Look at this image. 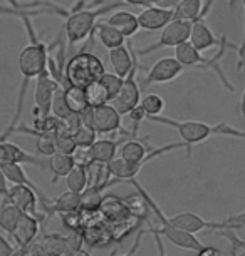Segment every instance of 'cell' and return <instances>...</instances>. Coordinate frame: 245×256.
<instances>
[{
  "label": "cell",
  "mask_w": 245,
  "mask_h": 256,
  "mask_svg": "<svg viewBox=\"0 0 245 256\" xmlns=\"http://www.w3.org/2000/svg\"><path fill=\"white\" fill-rule=\"evenodd\" d=\"M31 18L32 17H29V16L21 17L24 28H26V32H27V38H29L27 46L24 47L21 50V54H19V70H21L22 82H21V89H19V96H17L16 112H14V118L11 120V124L6 128V131L0 134V141H7V138L12 136L14 129L19 126V120L22 118L24 106H26L29 82L37 79L42 72L47 70V57H49V52L52 47H49L46 42L41 40L36 28H34V24Z\"/></svg>",
  "instance_id": "obj_1"
},
{
  "label": "cell",
  "mask_w": 245,
  "mask_h": 256,
  "mask_svg": "<svg viewBox=\"0 0 245 256\" xmlns=\"http://www.w3.org/2000/svg\"><path fill=\"white\" fill-rule=\"evenodd\" d=\"M148 120L166 128L175 129L180 134L181 142L185 144V152L186 158L191 156L193 146L196 144L206 141L212 136H223V138H235V139H245V132L240 129L228 126L227 122H217V124H208V122H201V120H180V119H173L168 116H153Z\"/></svg>",
  "instance_id": "obj_2"
},
{
  "label": "cell",
  "mask_w": 245,
  "mask_h": 256,
  "mask_svg": "<svg viewBox=\"0 0 245 256\" xmlns=\"http://www.w3.org/2000/svg\"><path fill=\"white\" fill-rule=\"evenodd\" d=\"M88 2V0H81L78 6L69 8V16L66 17L64 22V34L67 38V44L69 46H76L79 42H84L91 34L94 32L96 24L99 22V17L106 16V14H111L116 8H121L123 2L118 0V2L108 4V6L98 7V8H84L83 6Z\"/></svg>",
  "instance_id": "obj_3"
},
{
  "label": "cell",
  "mask_w": 245,
  "mask_h": 256,
  "mask_svg": "<svg viewBox=\"0 0 245 256\" xmlns=\"http://www.w3.org/2000/svg\"><path fill=\"white\" fill-rule=\"evenodd\" d=\"M232 46L233 44H228L227 37L222 36V38H220V46H218L220 49L217 52V56L205 57V56H201V52L196 49V47L191 44L190 40H186V42H183V44L175 47V57H176V60H178L180 64L185 67V69L213 70L215 74L218 76V79L222 80L225 89H228V90H232V92H233L235 88L232 86V82L227 79L223 69L220 67V60H222V57L225 56V50H227V47H232Z\"/></svg>",
  "instance_id": "obj_4"
},
{
  "label": "cell",
  "mask_w": 245,
  "mask_h": 256,
  "mask_svg": "<svg viewBox=\"0 0 245 256\" xmlns=\"http://www.w3.org/2000/svg\"><path fill=\"white\" fill-rule=\"evenodd\" d=\"M106 72L103 60L91 52H79L71 57L64 66V77L67 86L86 88L89 82L99 79Z\"/></svg>",
  "instance_id": "obj_5"
},
{
  "label": "cell",
  "mask_w": 245,
  "mask_h": 256,
  "mask_svg": "<svg viewBox=\"0 0 245 256\" xmlns=\"http://www.w3.org/2000/svg\"><path fill=\"white\" fill-rule=\"evenodd\" d=\"M190 34H191V20H186V18H173L163 28L161 36L156 42H153L148 47H143V49H136V52L138 56H148L151 52L168 49V47H176L186 40H190Z\"/></svg>",
  "instance_id": "obj_6"
},
{
  "label": "cell",
  "mask_w": 245,
  "mask_h": 256,
  "mask_svg": "<svg viewBox=\"0 0 245 256\" xmlns=\"http://www.w3.org/2000/svg\"><path fill=\"white\" fill-rule=\"evenodd\" d=\"M81 118L86 124L94 129L96 134H111L121 131V114L114 109L111 102L89 108Z\"/></svg>",
  "instance_id": "obj_7"
},
{
  "label": "cell",
  "mask_w": 245,
  "mask_h": 256,
  "mask_svg": "<svg viewBox=\"0 0 245 256\" xmlns=\"http://www.w3.org/2000/svg\"><path fill=\"white\" fill-rule=\"evenodd\" d=\"M139 69H141V66H139L138 56H136L134 64H133V69L129 70V74L123 79L121 89H119L116 98L111 100L114 109H116L121 116L129 114L134 108H136V106H139V102H141V86H139L138 80H136V76H138Z\"/></svg>",
  "instance_id": "obj_8"
},
{
  "label": "cell",
  "mask_w": 245,
  "mask_h": 256,
  "mask_svg": "<svg viewBox=\"0 0 245 256\" xmlns=\"http://www.w3.org/2000/svg\"><path fill=\"white\" fill-rule=\"evenodd\" d=\"M59 88V84L52 79L49 70H44L42 74L36 79V86H34V119L37 118H46L51 114V104L52 98H54L56 89Z\"/></svg>",
  "instance_id": "obj_9"
},
{
  "label": "cell",
  "mask_w": 245,
  "mask_h": 256,
  "mask_svg": "<svg viewBox=\"0 0 245 256\" xmlns=\"http://www.w3.org/2000/svg\"><path fill=\"white\" fill-rule=\"evenodd\" d=\"M186 69L176 60V57H163V59L156 60L150 69L145 79L141 80V88L153 84H168V82L175 80L176 77H180Z\"/></svg>",
  "instance_id": "obj_10"
},
{
  "label": "cell",
  "mask_w": 245,
  "mask_h": 256,
  "mask_svg": "<svg viewBox=\"0 0 245 256\" xmlns=\"http://www.w3.org/2000/svg\"><path fill=\"white\" fill-rule=\"evenodd\" d=\"M175 18V7H146L145 10L138 16L139 28L148 32L163 30L168 24Z\"/></svg>",
  "instance_id": "obj_11"
},
{
  "label": "cell",
  "mask_w": 245,
  "mask_h": 256,
  "mask_svg": "<svg viewBox=\"0 0 245 256\" xmlns=\"http://www.w3.org/2000/svg\"><path fill=\"white\" fill-rule=\"evenodd\" d=\"M123 141L114 139H96L93 146L84 149V164H108L111 162L119 151Z\"/></svg>",
  "instance_id": "obj_12"
},
{
  "label": "cell",
  "mask_w": 245,
  "mask_h": 256,
  "mask_svg": "<svg viewBox=\"0 0 245 256\" xmlns=\"http://www.w3.org/2000/svg\"><path fill=\"white\" fill-rule=\"evenodd\" d=\"M150 231L151 233H158L160 236H165L170 243L178 246V248H183V250L198 251L205 246L200 240L195 238L193 233H188V231L175 228V226H171L168 223H161V228H153V226H150Z\"/></svg>",
  "instance_id": "obj_13"
},
{
  "label": "cell",
  "mask_w": 245,
  "mask_h": 256,
  "mask_svg": "<svg viewBox=\"0 0 245 256\" xmlns=\"http://www.w3.org/2000/svg\"><path fill=\"white\" fill-rule=\"evenodd\" d=\"M9 162H16V164H31V166L42 168L44 169L47 164L44 162L42 158L32 156L29 154L26 149H22L21 146L9 141H0V166Z\"/></svg>",
  "instance_id": "obj_14"
},
{
  "label": "cell",
  "mask_w": 245,
  "mask_h": 256,
  "mask_svg": "<svg viewBox=\"0 0 245 256\" xmlns=\"http://www.w3.org/2000/svg\"><path fill=\"white\" fill-rule=\"evenodd\" d=\"M99 212L108 221H111V223H118V221L134 218L131 214V210H129L126 200H121V198L116 194H108L103 198L101 206H99Z\"/></svg>",
  "instance_id": "obj_15"
},
{
  "label": "cell",
  "mask_w": 245,
  "mask_h": 256,
  "mask_svg": "<svg viewBox=\"0 0 245 256\" xmlns=\"http://www.w3.org/2000/svg\"><path fill=\"white\" fill-rule=\"evenodd\" d=\"M39 230H41V221L34 218L32 214H27L26 212L22 216V220L19 221V224L16 226V230L11 233V236L19 248H27L29 244L36 241L37 234H39Z\"/></svg>",
  "instance_id": "obj_16"
},
{
  "label": "cell",
  "mask_w": 245,
  "mask_h": 256,
  "mask_svg": "<svg viewBox=\"0 0 245 256\" xmlns=\"http://www.w3.org/2000/svg\"><path fill=\"white\" fill-rule=\"evenodd\" d=\"M138 52L133 47V44L116 47V49L109 50V62L113 66L114 74H118L119 77H126L129 74V70L133 69L134 59H136Z\"/></svg>",
  "instance_id": "obj_17"
},
{
  "label": "cell",
  "mask_w": 245,
  "mask_h": 256,
  "mask_svg": "<svg viewBox=\"0 0 245 256\" xmlns=\"http://www.w3.org/2000/svg\"><path fill=\"white\" fill-rule=\"evenodd\" d=\"M49 14H54V16H61V17H67L69 16V8H66L64 6H59V4H52L51 7H41V8H32V10H24V8H16L12 6H6V4H0V17L2 16H9V17H37V16H49Z\"/></svg>",
  "instance_id": "obj_18"
},
{
  "label": "cell",
  "mask_w": 245,
  "mask_h": 256,
  "mask_svg": "<svg viewBox=\"0 0 245 256\" xmlns=\"http://www.w3.org/2000/svg\"><path fill=\"white\" fill-rule=\"evenodd\" d=\"M106 22L109 26L116 27L126 38L133 37L134 34H138L139 30L138 16H134V14L128 10H123V8H116V10H113L111 14H108Z\"/></svg>",
  "instance_id": "obj_19"
},
{
  "label": "cell",
  "mask_w": 245,
  "mask_h": 256,
  "mask_svg": "<svg viewBox=\"0 0 245 256\" xmlns=\"http://www.w3.org/2000/svg\"><path fill=\"white\" fill-rule=\"evenodd\" d=\"M93 34H96L98 40L104 47H106L108 50L116 49V47H121V46L126 44V37H124L116 27L109 26L108 22H98V24H96Z\"/></svg>",
  "instance_id": "obj_20"
},
{
  "label": "cell",
  "mask_w": 245,
  "mask_h": 256,
  "mask_svg": "<svg viewBox=\"0 0 245 256\" xmlns=\"http://www.w3.org/2000/svg\"><path fill=\"white\" fill-rule=\"evenodd\" d=\"M78 164V159H76L74 154H64V152H54L52 156H49V161H47V168L52 171V182H57V178H66L71 171L74 169V166Z\"/></svg>",
  "instance_id": "obj_21"
},
{
  "label": "cell",
  "mask_w": 245,
  "mask_h": 256,
  "mask_svg": "<svg viewBox=\"0 0 245 256\" xmlns=\"http://www.w3.org/2000/svg\"><path fill=\"white\" fill-rule=\"evenodd\" d=\"M42 248L46 251V256H67L71 253L67 238L57 233L42 234Z\"/></svg>",
  "instance_id": "obj_22"
},
{
  "label": "cell",
  "mask_w": 245,
  "mask_h": 256,
  "mask_svg": "<svg viewBox=\"0 0 245 256\" xmlns=\"http://www.w3.org/2000/svg\"><path fill=\"white\" fill-rule=\"evenodd\" d=\"M24 214L26 212L21 208H17L9 201H2V208H0V230H4L6 233H12Z\"/></svg>",
  "instance_id": "obj_23"
},
{
  "label": "cell",
  "mask_w": 245,
  "mask_h": 256,
  "mask_svg": "<svg viewBox=\"0 0 245 256\" xmlns=\"http://www.w3.org/2000/svg\"><path fill=\"white\" fill-rule=\"evenodd\" d=\"M81 210V192L66 191L61 196H57L51 202V214H59V212H71Z\"/></svg>",
  "instance_id": "obj_24"
},
{
  "label": "cell",
  "mask_w": 245,
  "mask_h": 256,
  "mask_svg": "<svg viewBox=\"0 0 245 256\" xmlns=\"http://www.w3.org/2000/svg\"><path fill=\"white\" fill-rule=\"evenodd\" d=\"M89 166L84 162H78L73 171L66 176L67 188L74 192H83L89 186Z\"/></svg>",
  "instance_id": "obj_25"
},
{
  "label": "cell",
  "mask_w": 245,
  "mask_h": 256,
  "mask_svg": "<svg viewBox=\"0 0 245 256\" xmlns=\"http://www.w3.org/2000/svg\"><path fill=\"white\" fill-rule=\"evenodd\" d=\"M66 89V100L69 109L73 110L74 114H84L91 106L88 102V98H86V92L83 88H76V86H67Z\"/></svg>",
  "instance_id": "obj_26"
},
{
  "label": "cell",
  "mask_w": 245,
  "mask_h": 256,
  "mask_svg": "<svg viewBox=\"0 0 245 256\" xmlns=\"http://www.w3.org/2000/svg\"><path fill=\"white\" fill-rule=\"evenodd\" d=\"M203 10V0H178L175 6V18L195 20Z\"/></svg>",
  "instance_id": "obj_27"
},
{
  "label": "cell",
  "mask_w": 245,
  "mask_h": 256,
  "mask_svg": "<svg viewBox=\"0 0 245 256\" xmlns=\"http://www.w3.org/2000/svg\"><path fill=\"white\" fill-rule=\"evenodd\" d=\"M51 114L56 116L57 119L61 120H66L69 119L71 116L74 112L69 109V106H67V100H66V89L59 86V88L56 89L54 92V98H52V104H51Z\"/></svg>",
  "instance_id": "obj_28"
},
{
  "label": "cell",
  "mask_w": 245,
  "mask_h": 256,
  "mask_svg": "<svg viewBox=\"0 0 245 256\" xmlns=\"http://www.w3.org/2000/svg\"><path fill=\"white\" fill-rule=\"evenodd\" d=\"M84 92H86V98H88V102H89L91 108L111 102V100H109V96L106 92V89L103 88V84L99 82V79L89 82V84L84 88Z\"/></svg>",
  "instance_id": "obj_29"
},
{
  "label": "cell",
  "mask_w": 245,
  "mask_h": 256,
  "mask_svg": "<svg viewBox=\"0 0 245 256\" xmlns=\"http://www.w3.org/2000/svg\"><path fill=\"white\" fill-rule=\"evenodd\" d=\"M141 109L145 110L146 119L153 118V116H160L165 110V99L161 98L160 94H146L145 98H141Z\"/></svg>",
  "instance_id": "obj_30"
},
{
  "label": "cell",
  "mask_w": 245,
  "mask_h": 256,
  "mask_svg": "<svg viewBox=\"0 0 245 256\" xmlns=\"http://www.w3.org/2000/svg\"><path fill=\"white\" fill-rule=\"evenodd\" d=\"M73 136H74L76 144H78V149H88L93 146V142L96 141V131L89 124H86L84 120L73 132Z\"/></svg>",
  "instance_id": "obj_31"
},
{
  "label": "cell",
  "mask_w": 245,
  "mask_h": 256,
  "mask_svg": "<svg viewBox=\"0 0 245 256\" xmlns=\"http://www.w3.org/2000/svg\"><path fill=\"white\" fill-rule=\"evenodd\" d=\"M215 236H220V238H225L230 243V251H232V256H245V241L240 240L235 230H217L213 231Z\"/></svg>",
  "instance_id": "obj_32"
},
{
  "label": "cell",
  "mask_w": 245,
  "mask_h": 256,
  "mask_svg": "<svg viewBox=\"0 0 245 256\" xmlns=\"http://www.w3.org/2000/svg\"><path fill=\"white\" fill-rule=\"evenodd\" d=\"M99 82L103 84V88L106 89L109 100H113L118 96L119 89H121V86H123V77H119L118 74H114V72H104V74L99 77Z\"/></svg>",
  "instance_id": "obj_33"
},
{
  "label": "cell",
  "mask_w": 245,
  "mask_h": 256,
  "mask_svg": "<svg viewBox=\"0 0 245 256\" xmlns=\"http://www.w3.org/2000/svg\"><path fill=\"white\" fill-rule=\"evenodd\" d=\"M37 151L41 156H52L56 152V134L54 132H42L37 138Z\"/></svg>",
  "instance_id": "obj_34"
},
{
  "label": "cell",
  "mask_w": 245,
  "mask_h": 256,
  "mask_svg": "<svg viewBox=\"0 0 245 256\" xmlns=\"http://www.w3.org/2000/svg\"><path fill=\"white\" fill-rule=\"evenodd\" d=\"M62 224L69 231L83 230V211H71V212H59Z\"/></svg>",
  "instance_id": "obj_35"
},
{
  "label": "cell",
  "mask_w": 245,
  "mask_h": 256,
  "mask_svg": "<svg viewBox=\"0 0 245 256\" xmlns=\"http://www.w3.org/2000/svg\"><path fill=\"white\" fill-rule=\"evenodd\" d=\"M66 238H67V244H69V250H71V251L83 248V243H84L83 230H78V231H69V234H67Z\"/></svg>",
  "instance_id": "obj_36"
},
{
  "label": "cell",
  "mask_w": 245,
  "mask_h": 256,
  "mask_svg": "<svg viewBox=\"0 0 245 256\" xmlns=\"http://www.w3.org/2000/svg\"><path fill=\"white\" fill-rule=\"evenodd\" d=\"M238 69L242 70L243 86H245V54L238 56ZM240 116H242V120L245 122V88H243V92H242V99H240Z\"/></svg>",
  "instance_id": "obj_37"
},
{
  "label": "cell",
  "mask_w": 245,
  "mask_h": 256,
  "mask_svg": "<svg viewBox=\"0 0 245 256\" xmlns=\"http://www.w3.org/2000/svg\"><path fill=\"white\" fill-rule=\"evenodd\" d=\"M196 256H227L222 250L217 246H203L201 250L196 251Z\"/></svg>",
  "instance_id": "obj_38"
},
{
  "label": "cell",
  "mask_w": 245,
  "mask_h": 256,
  "mask_svg": "<svg viewBox=\"0 0 245 256\" xmlns=\"http://www.w3.org/2000/svg\"><path fill=\"white\" fill-rule=\"evenodd\" d=\"M123 4H128V6H136V7H151V6H158L163 0H121Z\"/></svg>",
  "instance_id": "obj_39"
},
{
  "label": "cell",
  "mask_w": 245,
  "mask_h": 256,
  "mask_svg": "<svg viewBox=\"0 0 245 256\" xmlns=\"http://www.w3.org/2000/svg\"><path fill=\"white\" fill-rule=\"evenodd\" d=\"M27 256H46V251L42 248V243H31L27 248Z\"/></svg>",
  "instance_id": "obj_40"
},
{
  "label": "cell",
  "mask_w": 245,
  "mask_h": 256,
  "mask_svg": "<svg viewBox=\"0 0 245 256\" xmlns=\"http://www.w3.org/2000/svg\"><path fill=\"white\" fill-rule=\"evenodd\" d=\"M14 251H16V248L4 236H0V256H11Z\"/></svg>",
  "instance_id": "obj_41"
},
{
  "label": "cell",
  "mask_w": 245,
  "mask_h": 256,
  "mask_svg": "<svg viewBox=\"0 0 245 256\" xmlns=\"http://www.w3.org/2000/svg\"><path fill=\"white\" fill-rule=\"evenodd\" d=\"M143 234H145V231L143 230H138V234H136V241L133 243L131 246V250L128 251V253H124V254H119V256H134V253L138 251V248L141 246V240H143Z\"/></svg>",
  "instance_id": "obj_42"
},
{
  "label": "cell",
  "mask_w": 245,
  "mask_h": 256,
  "mask_svg": "<svg viewBox=\"0 0 245 256\" xmlns=\"http://www.w3.org/2000/svg\"><path fill=\"white\" fill-rule=\"evenodd\" d=\"M227 221H230V223H235L238 224L240 228H245V211L238 212V214H233V216H228Z\"/></svg>",
  "instance_id": "obj_43"
},
{
  "label": "cell",
  "mask_w": 245,
  "mask_h": 256,
  "mask_svg": "<svg viewBox=\"0 0 245 256\" xmlns=\"http://www.w3.org/2000/svg\"><path fill=\"white\" fill-rule=\"evenodd\" d=\"M151 234H153V238H155V243L158 246V256H168L166 254V250H165V244H163L161 236L158 234V233H151Z\"/></svg>",
  "instance_id": "obj_44"
},
{
  "label": "cell",
  "mask_w": 245,
  "mask_h": 256,
  "mask_svg": "<svg viewBox=\"0 0 245 256\" xmlns=\"http://www.w3.org/2000/svg\"><path fill=\"white\" fill-rule=\"evenodd\" d=\"M242 6H243V10H245V0H242ZM240 54H245V17H243V38H242V44H240L237 49H235Z\"/></svg>",
  "instance_id": "obj_45"
},
{
  "label": "cell",
  "mask_w": 245,
  "mask_h": 256,
  "mask_svg": "<svg viewBox=\"0 0 245 256\" xmlns=\"http://www.w3.org/2000/svg\"><path fill=\"white\" fill-rule=\"evenodd\" d=\"M67 256H91V254H89V251H86V250H83V248H79V250L71 251V253L67 254Z\"/></svg>",
  "instance_id": "obj_46"
},
{
  "label": "cell",
  "mask_w": 245,
  "mask_h": 256,
  "mask_svg": "<svg viewBox=\"0 0 245 256\" xmlns=\"http://www.w3.org/2000/svg\"><path fill=\"white\" fill-rule=\"evenodd\" d=\"M235 2H237V0H228V6H230V8H233V7H235Z\"/></svg>",
  "instance_id": "obj_47"
},
{
  "label": "cell",
  "mask_w": 245,
  "mask_h": 256,
  "mask_svg": "<svg viewBox=\"0 0 245 256\" xmlns=\"http://www.w3.org/2000/svg\"><path fill=\"white\" fill-rule=\"evenodd\" d=\"M109 256H116V250H113V251H111V254H109Z\"/></svg>",
  "instance_id": "obj_48"
}]
</instances>
